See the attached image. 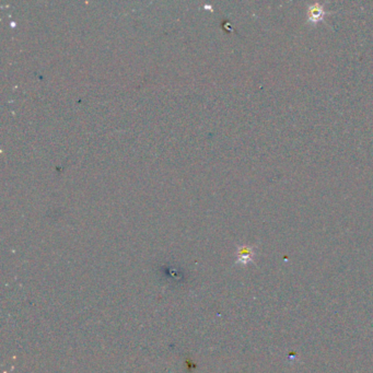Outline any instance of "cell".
I'll return each instance as SVG.
<instances>
[{
	"mask_svg": "<svg viewBox=\"0 0 373 373\" xmlns=\"http://www.w3.org/2000/svg\"><path fill=\"white\" fill-rule=\"evenodd\" d=\"M253 256V251L251 247H243L240 251V260L242 262H248L252 260Z\"/></svg>",
	"mask_w": 373,
	"mask_h": 373,
	"instance_id": "cell-2",
	"label": "cell"
},
{
	"mask_svg": "<svg viewBox=\"0 0 373 373\" xmlns=\"http://www.w3.org/2000/svg\"><path fill=\"white\" fill-rule=\"evenodd\" d=\"M326 15L327 12L325 11L324 6L322 4L315 3L307 7V21L312 24H317L323 21Z\"/></svg>",
	"mask_w": 373,
	"mask_h": 373,
	"instance_id": "cell-1",
	"label": "cell"
}]
</instances>
